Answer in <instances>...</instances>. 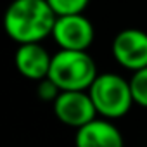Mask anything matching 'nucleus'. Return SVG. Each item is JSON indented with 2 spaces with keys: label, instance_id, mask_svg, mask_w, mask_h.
I'll return each instance as SVG.
<instances>
[{
  "label": "nucleus",
  "instance_id": "f257e3e1",
  "mask_svg": "<svg viewBox=\"0 0 147 147\" xmlns=\"http://www.w3.org/2000/svg\"><path fill=\"white\" fill-rule=\"evenodd\" d=\"M57 14L47 0H12L4 16L5 33L18 45L52 36Z\"/></svg>",
  "mask_w": 147,
  "mask_h": 147
},
{
  "label": "nucleus",
  "instance_id": "f03ea898",
  "mask_svg": "<svg viewBox=\"0 0 147 147\" xmlns=\"http://www.w3.org/2000/svg\"><path fill=\"white\" fill-rule=\"evenodd\" d=\"M97 64L87 50L59 49L52 55L49 78L64 90H88L97 78Z\"/></svg>",
  "mask_w": 147,
  "mask_h": 147
},
{
  "label": "nucleus",
  "instance_id": "7ed1b4c3",
  "mask_svg": "<svg viewBox=\"0 0 147 147\" xmlns=\"http://www.w3.org/2000/svg\"><path fill=\"white\" fill-rule=\"evenodd\" d=\"M97 114L107 119H119L135 104L130 80L116 73H99L88 88Z\"/></svg>",
  "mask_w": 147,
  "mask_h": 147
},
{
  "label": "nucleus",
  "instance_id": "20e7f679",
  "mask_svg": "<svg viewBox=\"0 0 147 147\" xmlns=\"http://www.w3.org/2000/svg\"><path fill=\"white\" fill-rule=\"evenodd\" d=\"M52 106L55 118L62 125L73 128H80L99 116L88 90H64Z\"/></svg>",
  "mask_w": 147,
  "mask_h": 147
},
{
  "label": "nucleus",
  "instance_id": "39448f33",
  "mask_svg": "<svg viewBox=\"0 0 147 147\" xmlns=\"http://www.w3.org/2000/svg\"><path fill=\"white\" fill-rule=\"evenodd\" d=\"M52 38L59 45V49L66 50H88L94 43L95 30L92 21L83 14H69L57 16Z\"/></svg>",
  "mask_w": 147,
  "mask_h": 147
},
{
  "label": "nucleus",
  "instance_id": "423d86ee",
  "mask_svg": "<svg viewBox=\"0 0 147 147\" xmlns=\"http://www.w3.org/2000/svg\"><path fill=\"white\" fill-rule=\"evenodd\" d=\"M114 61L128 69L138 71L147 66V33L137 28L121 30L111 45Z\"/></svg>",
  "mask_w": 147,
  "mask_h": 147
},
{
  "label": "nucleus",
  "instance_id": "0eeeda50",
  "mask_svg": "<svg viewBox=\"0 0 147 147\" xmlns=\"http://www.w3.org/2000/svg\"><path fill=\"white\" fill-rule=\"evenodd\" d=\"M76 147H125V140L113 119L97 116L87 125L76 128Z\"/></svg>",
  "mask_w": 147,
  "mask_h": 147
},
{
  "label": "nucleus",
  "instance_id": "6e6552de",
  "mask_svg": "<svg viewBox=\"0 0 147 147\" xmlns=\"http://www.w3.org/2000/svg\"><path fill=\"white\" fill-rule=\"evenodd\" d=\"M16 67L21 75L28 80L40 82L49 76L50 64H52V55L49 50L40 43H21L16 49L14 55Z\"/></svg>",
  "mask_w": 147,
  "mask_h": 147
},
{
  "label": "nucleus",
  "instance_id": "1a4fd4ad",
  "mask_svg": "<svg viewBox=\"0 0 147 147\" xmlns=\"http://www.w3.org/2000/svg\"><path fill=\"white\" fill-rule=\"evenodd\" d=\"M130 87H131L135 104L147 109V66L138 71H133V75L130 78Z\"/></svg>",
  "mask_w": 147,
  "mask_h": 147
},
{
  "label": "nucleus",
  "instance_id": "9d476101",
  "mask_svg": "<svg viewBox=\"0 0 147 147\" xmlns=\"http://www.w3.org/2000/svg\"><path fill=\"white\" fill-rule=\"evenodd\" d=\"M57 16H69V14H83L88 7L90 0H47Z\"/></svg>",
  "mask_w": 147,
  "mask_h": 147
},
{
  "label": "nucleus",
  "instance_id": "9b49d317",
  "mask_svg": "<svg viewBox=\"0 0 147 147\" xmlns=\"http://www.w3.org/2000/svg\"><path fill=\"white\" fill-rule=\"evenodd\" d=\"M61 94V88L47 76L40 82H36V95L40 100H45V102H54L57 99V95Z\"/></svg>",
  "mask_w": 147,
  "mask_h": 147
}]
</instances>
